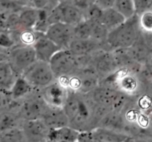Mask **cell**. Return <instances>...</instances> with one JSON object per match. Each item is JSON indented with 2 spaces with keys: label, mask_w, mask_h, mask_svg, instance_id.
<instances>
[{
  "label": "cell",
  "mask_w": 152,
  "mask_h": 142,
  "mask_svg": "<svg viewBox=\"0 0 152 142\" xmlns=\"http://www.w3.org/2000/svg\"><path fill=\"white\" fill-rule=\"evenodd\" d=\"M95 103L88 94L67 89L63 109L69 119V127L79 133L92 132L97 128L94 118Z\"/></svg>",
  "instance_id": "6da1fadb"
},
{
  "label": "cell",
  "mask_w": 152,
  "mask_h": 142,
  "mask_svg": "<svg viewBox=\"0 0 152 142\" xmlns=\"http://www.w3.org/2000/svg\"><path fill=\"white\" fill-rule=\"evenodd\" d=\"M141 31L140 17L136 14L116 28L109 31L106 44L110 51L131 48Z\"/></svg>",
  "instance_id": "7a4b0ae2"
},
{
  "label": "cell",
  "mask_w": 152,
  "mask_h": 142,
  "mask_svg": "<svg viewBox=\"0 0 152 142\" xmlns=\"http://www.w3.org/2000/svg\"><path fill=\"white\" fill-rule=\"evenodd\" d=\"M88 95L96 104L122 112L136 98L128 95L115 88L103 86H99Z\"/></svg>",
  "instance_id": "3957f363"
},
{
  "label": "cell",
  "mask_w": 152,
  "mask_h": 142,
  "mask_svg": "<svg viewBox=\"0 0 152 142\" xmlns=\"http://www.w3.org/2000/svg\"><path fill=\"white\" fill-rule=\"evenodd\" d=\"M40 93V90L35 89L25 98L19 100L16 112L23 121L40 119L47 108Z\"/></svg>",
  "instance_id": "277c9868"
},
{
  "label": "cell",
  "mask_w": 152,
  "mask_h": 142,
  "mask_svg": "<svg viewBox=\"0 0 152 142\" xmlns=\"http://www.w3.org/2000/svg\"><path fill=\"white\" fill-rule=\"evenodd\" d=\"M37 60L33 47L29 45H16L8 52V62L17 77L23 75Z\"/></svg>",
  "instance_id": "5b68a950"
},
{
  "label": "cell",
  "mask_w": 152,
  "mask_h": 142,
  "mask_svg": "<svg viewBox=\"0 0 152 142\" xmlns=\"http://www.w3.org/2000/svg\"><path fill=\"white\" fill-rule=\"evenodd\" d=\"M55 79L69 77L80 70L77 58L69 50H60L49 63Z\"/></svg>",
  "instance_id": "8992f818"
},
{
  "label": "cell",
  "mask_w": 152,
  "mask_h": 142,
  "mask_svg": "<svg viewBox=\"0 0 152 142\" xmlns=\"http://www.w3.org/2000/svg\"><path fill=\"white\" fill-rule=\"evenodd\" d=\"M34 89L41 90L56 80L48 63L37 60L23 75Z\"/></svg>",
  "instance_id": "52a82bcc"
},
{
  "label": "cell",
  "mask_w": 152,
  "mask_h": 142,
  "mask_svg": "<svg viewBox=\"0 0 152 142\" xmlns=\"http://www.w3.org/2000/svg\"><path fill=\"white\" fill-rule=\"evenodd\" d=\"M45 34L61 50H67L74 39V27L62 23H55L48 28Z\"/></svg>",
  "instance_id": "ba28073f"
},
{
  "label": "cell",
  "mask_w": 152,
  "mask_h": 142,
  "mask_svg": "<svg viewBox=\"0 0 152 142\" xmlns=\"http://www.w3.org/2000/svg\"><path fill=\"white\" fill-rule=\"evenodd\" d=\"M93 66L101 80L107 78L119 70L112 51L102 50L96 52L93 57Z\"/></svg>",
  "instance_id": "9c48e42d"
},
{
  "label": "cell",
  "mask_w": 152,
  "mask_h": 142,
  "mask_svg": "<svg viewBox=\"0 0 152 142\" xmlns=\"http://www.w3.org/2000/svg\"><path fill=\"white\" fill-rule=\"evenodd\" d=\"M24 142H44L49 139L51 130L40 119L25 121L20 126Z\"/></svg>",
  "instance_id": "30bf717a"
},
{
  "label": "cell",
  "mask_w": 152,
  "mask_h": 142,
  "mask_svg": "<svg viewBox=\"0 0 152 142\" xmlns=\"http://www.w3.org/2000/svg\"><path fill=\"white\" fill-rule=\"evenodd\" d=\"M67 89L58 80L40 90V93L47 106L63 108L67 95Z\"/></svg>",
  "instance_id": "8fae6325"
},
{
  "label": "cell",
  "mask_w": 152,
  "mask_h": 142,
  "mask_svg": "<svg viewBox=\"0 0 152 142\" xmlns=\"http://www.w3.org/2000/svg\"><path fill=\"white\" fill-rule=\"evenodd\" d=\"M37 60L42 62H50L52 57L58 52L61 50L58 45L51 41L45 33L37 32V38L34 43L32 45Z\"/></svg>",
  "instance_id": "7c38bea8"
},
{
  "label": "cell",
  "mask_w": 152,
  "mask_h": 142,
  "mask_svg": "<svg viewBox=\"0 0 152 142\" xmlns=\"http://www.w3.org/2000/svg\"><path fill=\"white\" fill-rule=\"evenodd\" d=\"M67 50L76 57L94 55L102 50L110 51L107 45H103L91 39H75L70 43Z\"/></svg>",
  "instance_id": "4fadbf2b"
},
{
  "label": "cell",
  "mask_w": 152,
  "mask_h": 142,
  "mask_svg": "<svg viewBox=\"0 0 152 142\" xmlns=\"http://www.w3.org/2000/svg\"><path fill=\"white\" fill-rule=\"evenodd\" d=\"M60 16V23L75 27L84 20V14L73 6L69 1H59L57 6Z\"/></svg>",
  "instance_id": "5bb4252c"
},
{
  "label": "cell",
  "mask_w": 152,
  "mask_h": 142,
  "mask_svg": "<svg viewBox=\"0 0 152 142\" xmlns=\"http://www.w3.org/2000/svg\"><path fill=\"white\" fill-rule=\"evenodd\" d=\"M49 130H55L69 126V119L63 108L48 106L40 118Z\"/></svg>",
  "instance_id": "9a60e30c"
},
{
  "label": "cell",
  "mask_w": 152,
  "mask_h": 142,
  "mask_svg": "<svg viewBox=\"0 0 152 142\" xmlns=\"http://www.w3.org/2000/svg\"><path fill=\"white\" fill-rule=\"evenodd\" d=\"M41 17V11L34 9L31 7H25L19 13V18L21 29L34 30Z\"/></svg>",
  "instance_id": "2e32d148"
},
{
  "label": "cell",
  "mask_w": 152,
  "mask_h": 142,
  "mask_svg": "<svg viewBox=\"0 0 152 142\" xmlns=\"http://www.w3.org/2000/svg\"><path fill=\"white\" fill-rule=\"evenodd\" d=\"M34 90L23 76H18L14 80L10 92L13 100H20L29 95Z\"/></svg>",
  "instance_id": "e0dca14e"
},
{
  "label": "cell",
  "mask_w": 152,
  "mask_h": 142,
  "mask_svg": "<svg viewBox=\"0 0 152 142\" xmlns=\"http://www.w3.org/2000/svg\"><path fill=\"white\" fill-rule=\"evenodd\" d=\"M80 133L70 127L51 130L49 139L55 142H77Z\"/></svg>",
  "instance_id": "ac0fdd59"
},
{
  "label": "cell",
  "mask_w": 152,
  "mask_h": 142,
  "mask_svg": "<svg viewBox=\"0 0 152 142\" xmlns=\"http://www.w3.org/2000/svg\"><path fill=\"white\" fill-rule=\"evenodd\" d=\"M125 17H122L114 8L103 11L101 23L109 31L119 27L125 22Z\"/></svg>",
  "instance_id": "d6986e66"
},
{
  "label": "cell",
  "mask_w": 152,
  "mask_h": 142,
  "mask_svg": "<svg viewBox=\"0 0 152 142\" xmlns=\"http://www.w3.org/2000/svg\"><path fill=\"white\" fill-rule=\"evenodd\" d=\"M92 134L96 142H122L128 137L122 133L99 127L93 130Z\"/></svg>",
  "instance_id": "ffe728a7"
},
{
  "label": "cell",
  "mask_w": 152,
  "mask_h": 142,
  "mask_svg": "<svg viewBox=\"0 0 152 142\" xmlns=\"http://www.w3.org/2000/svg\"><path fill=\"white\" fill-rule=\"evenodd\" d=\"M22 121L14 111L0 112V133L15 128H20Z\"/></svg>",
  "instance_id": "44dd1931"
},
{
  "label": "cell",
  "mask_w": 152,
  "mask_h": 142,
  "mask_svg": "<svg viewBox=\"0 0 152 142\" xmlns=\"http://www.w3.org/2000/svg\"><path fill=\"white\" fill-rule=\"evenodd\" d=\"M17 77L8 61L0 63V87L11 89Z\"/></svg>",
  "instance_id": "7402d4cb"
},
{
  "label": "cell",
  "mask_w": 152,
  "mask_h": 142,
  "mask_svg": "<svg viewBox=\"0 0 152 142\" xmlns=\"http://www.w3.org/2000/svg\"><path fill=\"white\" fill-rule=\"evenodd\" d=\"M113 8L125 20H129L136 15L135 6L133 0H115Z\"/></svg>",
  "instance_id": "603a6c76"
},
{
  "label": "cell",
  "mask_w": 152,
  "mask_h": 142,
  "mask_svg": "<svg viewBox=\"0 0 152 142\" xmlns=\"http://www.w3.org/2000/svg\"><path fill=\"white\" fill-rule=\"evenodd\" d=\"M108 33H109V31L102 23H92L90 39L103 45H107L106 41Z\"/></svg>",
  "instance_id": "cb8c5ba5"
},
{
  "label": "cell",
  "mask_w": 152,
  "mask_h": 142,
  "mask_svg": "<svg viewBox=\"0 0 152 142\" xmlns=\"http://www.w3.org/2000/svg\"><path fill=\"white\" fill-rule=\"evenodd\" d=\"M92 23L88 20H83L74 27V38L80 39H90Z\"/></svg>",
  "instance_id": "d4e9b609"
},
{
  "label": "cell",
  "mask_w": 152,
  "mask_h": 142,
  "mask_svg": "<svg viewBox=\"0 0 152 142\" xmlns=\"http://www.w3.org/2000/svg\"><path fill=\"white\" fill-rule=\"evenodd\" d=\"M0 142H24L21 129L15 128L1 133Z\"/></svg>",
  "instance_id": "484cf974"
},
{
  "label": "cell",
  "mask_w": 152,
  "mask_h": 142,
  "mask_svg": "<svg viewBox=\"0 0 152 142\" xmlns=\"http://www.w3.org/2000/svg\"><path fill=\"white\" fill-rule=\"evenodd\" d=\"M103 11L99 8L93 2V5L84 13V20L92 23H101Z\"/></svg>",
  "instance_id": "4316f807"
},
{
  "label": "cell",
  "mask_w": 152,
  "mask_h": 142,
  "mask_svg": "<svg viewBox=\"0 0 152 142\" xmlns=\"http://www.w3.org/2000/svg\"><path fill=\"white\" fill-rule=\"evenodd\" d=\"M17 45L14 36L11 32H0V47L6 51H9Z\"/></svg>",
  "instance_id": "83f0119b"
},
{
  "label": "cell",
  "mask_w": 152,
  "mask_h": 142,
  "mask_svg": "<svg viewBox=\"0 0 152 142\" xmlns=\"http://www.w3.org/2000/svg\"><path fill=\"white\" fill-rule=\"evenodd\" d=\"M140 25L144 31L152 32V11H148L140 16Z\"/></svg>",
  "instance_id": "f1b7e54d"
},
{
  "label": "cell",
  "mask_w": 152,
  "mask_h": 142,
  "mask_svg": "<svg viewBox=\"0 0 152 142\" xmlns=\"http://www.w3.org/2000/svg\"><path fill=\"white\" fill-rule=\"evenodd\" d=\"M135 6L136 14L140 17L144 13L148 11H152V1L149 0H140L134 1Z\"/></svg>",
  "instance_id": "f546056e"
},
{
  "label": "cell",
  "mask_w": 152,
  "mask_h": 142,
  "mask_svg": "<svg viewBox=\"0 0 152 142\" xmlns=\"http://www.w3.org/2000/svg\"><path fill=\"white\" fill-rule=\"evenodd\" d=\"M69 2L73 6L79 9L84 14L93 5L94 0H71Z\"/></svg>",
  "instance_id": "4dcf8cb0"
},
{
  "label": "cell",
  "mask_w": 152,
  "mask_h": 142,
  "mask_svg": "<svg viewBox=\"0 0 152 142\" xmlns=\"http://www.w3.org/2000/svg\"><path fill=\"white\" fill-rule=\"evenodd\" d=\"M94 3L102 11L113 8L115 0H95Z\"/></svg>",
  "instance_id": "1f68e13d"
},
{
  "label": "cell",
  "mask_w": 152,
  "mask_h": 142,
  "mask_svg": "<svg viewBox=\"0 0 152 142\" xmlns=\"http://www.w3.org/2000/svg\"><path fill=\"white\" fill-rule=\"evenodd\" d=\"M77 142H96L92 132L80 133Z\"/></svg>",
  "instance_id": "d6a6232c"
},
{
  "label": "cell",
  "mask_w": 152,
  "mask_h": 142,
  "mask_svg": "<svg viewBox=\"0 0 152 142\" xmlns=\"http://www.w3.org/2000/svg\"><path fill=\"white\" fill-rule=\"evenodd\" d=\"M135 141H136V138L128 136V137H127L122 142H135Z\"/></svg>",
  "instance_id": "836d02e7"
},
{
  "label": "cell",
  "mask_w": 152,
  "mask_h": 142,
  "mask_svg": "<svg viewBox=\"0 0 152 142\" xmlns=\"http://www.w3.org/2000/svg\"><path fill=\"white\" fill-rule=\"evenodd\" d=\"M135 142H150V141L147 140V139L145 138L140 137V138H136Z\"/></svg>",
  "instance_id": "e575fe53"
},
{
  "label": "cell",
  "mask_w": 152,
  "mask_h": 142,
  "mask_svg": "<svg viewBox=\"0 0 152 142\" xmlns=\"http://www.w3.org/2000/svg\"><path fill=\"white\" fill-rule=\"evenodd\" d=\"M147 64L149 66L151 67V68H152V55L151 56V58H149V60H148V61Z\"/></svg>",
  "instance_id": "d590c367"
},
{
  "label": "cell",
  "mask_w": 152,
  "mask_h": 142,
  "mask_svg": "<svg viewBox=\"0 0 152 142\" xmlns=\"http://www.w3.org/2000/svg\"><path fill=\"white\" fill-rule=\"evenodd\" d=\"M8 51L5 50V49H2L1 47H0V54H2V53H8Z\"/></svg>",
  "instance_id": "8d00e7d4"
},
{
  "label": "cell",
  "mask_w": 152,
  "mask_h": 142,
  "mask_svg": "<svg viewBox=\"0 0 152 142\" xmlns=\"http://www.w3.org/2000/svg\"><path fill=\"white\" fill-rule=\"evenodd\" d=\"M44 142H55V141H53L50 140V139H48V140H46V141H44Z\"/></svg>",
  "instance_id": "74e56055"
},
{
  "label": "cell",
  "mask_w": 152,
  "mask_h": 142,
  "mask_svg": "<svg viewBox=\"0 0 152 142\" xmlns=\"http://www.w3.org/2000/svg\"><path fill=\"white\" fill-rule=\"evenodd\" d=\"M150 142H152V141H150Z\"/></svg>",
  "instance_id": "f35d334b"
}]
</instances>
